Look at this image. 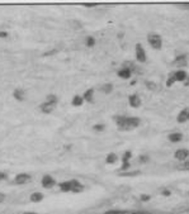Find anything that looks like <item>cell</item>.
<instances>
[{"label":"cell","mask_w":189,"mask_h":214,"mask_svg":"<svg viewBox=\"0 0 189 214\" xmlns=\"http://www.w3.org/2000/svg\"><path fill=\"white\" fill-rule=\"evenodd\" d=\"M136 57H137V60L140 61V62H145L146 61V53H145L141 45L136 46Z\"/></svg>","instance_id":"obj_4"},{"label":"cell","mask_w":189,"mask_h":214,"mask_svg":"<svg viewBox=\"0 0 189 214\" xmlns=\"http://www.w3.org/2000/svg\"><path fill=\"white\" fill-rule=\"evenodd\" d=\"M23 214H37V213H29V212H26V213H23Z\"/></svg>","instance_id":"obj_31"},{"label":"cell","mask_w":189,"mask_h":214,"mask_svg":"<svg viewBox=\"0 0 189 214\" xmlns=\"http://www.w3.org/2000/svg\"><path fill=\"white\" fill-rule=\"evenodd\" d=\"M187 62V57L185 56H179V57H176L175 60V64H178V65H184Z\"/></svg>","instance_id":"obj_20"},{"label":"cell","mask_w":189,"mask_h":214,"mask_svg":"<svg viewBox=\"0 0 189 214\" xmlns=\"http://www.w3.org/2000/svg\"><path fill=\"white\" fill-rule=\"evenodd\" d=\"M115 160H117V156L114 154H111L107 157V163H113V162H115Z\"/></svg>","instance_id":"obj_21"},{"label":"cell","mask_w":189,"mask_h":214,"mask_svg":"<svg viewBox=\"0 0 189 214\" xmlns=\"http://www.w3.org/2000/svg\"><path fill=\"white\" fill-rule=\"evenodd\" d=\"M94 129H96V131H102V129H103V126H95V127H94Z\"/></svg>","instance_id":"obj_27"},{"label":"cell","mask_w":189,"mask_h":214,"mask_svg":"<svg viewBox=\"0 0 189 214\" xmlns=\"http://www.w3.org/2000/svg\"><path fill=\"white\" fill-rule=\"evenodd\" d=\"M85 7H88V8H91V7H95V4H85Z\"/></svg>","instance_id":"obj_28"},{"label":"cell","mask_w":189,"mask_h":214,"mask_svg":"<svg viewBox=\"0 0 189 214\" xmlns=\"http://www.w3.org/2000/svg\"><path fill=\"white\" fill-rule=\"evenodd\" d=\"M42 185H43V188L50 189V188H52L55 185V180L52 179L50 175H46L43 179H42Z\"/></svg>","instance_id":"obj_6"},{"label":"cell","mask_w":189,"mask_h":214,"mask_svg":"<svg viewBox=\"0 0 189 214\" xmlns=\"http://www.w3.org/2000/svg\"><path fill=\"white\" fill-rule=\"evenodd\" d=\"M188 119H189V113L187 110H183L179 114V117H178V122H179V123H184V122H187Z\"/></svg>","instance_id":"obj_10"},{"label":"cell","mask_w":189,"mask_h":214,"mask_svg":"<svg viewBox=\"0 0 189 214\" xmlns=\"http://www.w3.org/2000/svg\"><path fill=\"white\" fill-rule=\"evenodd\" d=\"M42 199H43V195H42L41 193H33L32 195H30V200L32 201H41Z\"/></svg>","instance_id":"obj_17"},{"label":"cell","mask_w":189,"mask_h":214,"mask_svg":"<svg viewBox=\"0 0 189 214\" xmlns=\"http://www.w3.org/2000/svg\"><path fill=\"white\" fill-rule=\"evenodd\" d=\"M149 43L152 48H155V50H160L161 45H162L161 37L159 34H150L149 36Z\"/></svg>","instance_id":"obj_2"},{"label":"cell","mask_w":189,"mask_h":214,"mask_svg":"<svg viewBox=\"0 0 189 214\" xmlns=\"http://www.w3.org/2000/svg\"><path fill=\"white\" fill-rule=\"evenodd\" d=\"M178 169H180V170H189V162H185V163L180 165Z\"/></svg>","instance_id":"obj_24"},{"label":"cell","mask_w":189,"mask_h":214,"mask_svg":"<svg viewBox=\"0 0 189 214\" xmlns=\"http://www.w3.org/2000/svg\"><path fill=\"white\" fill-rule=\"evenodd\" d=\"M118 76L123 77V79H128L131 76V71L128 69H122V70L118 71Z\"/></svg>","instance_id":"obj_14"},{"label":"cell","mask_w":189,"mask_h":214,"mask_svg":"<svg viewBox=\"0 0 189 214\" xmlns=\"http://www.w3.org/2000/svg\"><path fill=\"white\" fill-rule=\"evenodd\" d=\"M13 95H14L15 99H18V100H23V99H24V91H23L22 89H17V90H14Z\"/></svg>","instance_id":"obj_16"},{"label":"cell","mask_w":189,"mask_h":214,"mask_svg":"<svg viewBox=\"0 0 189 214\" xmlns=\"http://www.w3.org/2000/svg\"><path fill=\"white\" fill-rule=\"evenodd\" d=\"M2 179H5V175L3 172H0V180H2Z\"/></svg>","instance_id":"obj_30"},{"label":"cell","mask_w":189,"mask_h":214,"mask_svg":"<svg viewBox=\"0 0 189 214\" xmlns=\"http://www.w3.org/2000/svg\"><path fill=\"white\" fill-rule=\"evenodd\" d=\"M140 104H141V99H140L138 95H131L130 96V105L131 107L137 108V107H140Z\"/></svg>","instance_id":"obj_7"},{"label":"cell","mask_w":189,"mask_h":214,"mask_svg":"<svg viewBox=\"0 0 189 214\" xmlns=\"http://www.w3.org/2000/svg\"><path fill=\"white\" fill-rule=\"evenodd\" d=\"M83 98H80V96H74V99H72V105H76V107H79V105H81L83 104Z\"/></svg>","instance_id":"obj_18"},{"label":"cell","mask_w":189,"mask_h":214,"mask_svg":"<svg viewBox=\"0 0 189 214\" xmlns=\"http://www.w3.org/2000/svg\"><path fill=\"white\" fill-rule=\"evenodd\" d=\"M29 175L28 174H19V175H17L15 177V184L18 185H23V184H27V182L29 181Z\"/></svg>","instance_id":"obj_5"},{"label":"cell","mask_w":189,"mask_h":214,"mask_svg":"<svg viewBox=\"0 0 189 214\" xmlns=\"http://www.w3.org/2000/svg\"><path fill=\"white\" fill-rule=\"evenodd\" d=\"M176 7L184 9V10H189V4H176Z\"/></svg>","instance_id":"obj_23"},{"label":"cell","mask_w":189,"mask_h":214,"mask_svg":"<svg viewBox=\"0 0 189 214\" xmlns=\"http://www.w3.org/2000/svg\"><path fill=\"white\" fill-rule=\"evenodd\" d=\"M181 138H183V136L180 133H172L169 136V139L172 141V142H174V143H176V142H179V141H181Z\"/></svg>","instance_id":"obj_12"},{"label":"cell","mask_w":189,"mask_h":214,"mask_svg":"<svg viewBox=\"0 0 189 214\" xmlns=\"http://www.w3.org/2000/svg\"><path fill=\"white\" fill-rule=\"evenodd\" d=\"M106 214H126V212H122V210H112V212H107Z\"/></svg>","instance_id":"obj_25"},{"label":"cell","mask_w":189,"mask_h":214,"mask_svg":"<svg viewBox=\"0 0 189 214\" xmlns=\"http://www.w3.org/2000/svg\"><path fill=\"white\" fill-rule=\"evenodd\" d=\"M83 190V185L80 184L79 181H72V188H71V191L74 193H79Z\"/></svg>","instance_id":"obj_13"},{"label":"cell","mask_w":189,"mask_h":214,"mask_svg":"<svg viewBox=\"0 0 189 214\" xmlns=\"http://www.w3.org/2000/svg\"><path fill=\"white\" fill-rule=\"evenodd\" d=\"M93 94H94V90L93 89H89L88 91H85L84 99L87 100V101H89V103H91V101H93Z\"/></svg>","instance_id":"obj_15"},{"label":"cell","mask_w":189,"mask_h":214,"mask_svg":"<svg viewBox=\"0 0 189 214\" xmlns=\"http://www.w3.org/2000/svg\"><path fill=\"white\" fill-rule=\"evenodd\" d=\"M56 108V103H51V101H45L41 105V110L43 113H51L53 109Z\"/></svg>","instance_id":"obj_3"},{"label":"cell","mask_w":189,"mask_h":214,"mask_svg":"<svg viewBox=\"0 0 189 214\" xmlns=\"http://www.w3.org/2000/svg\"><path fill=\"white\" fill-rule=\"evenodd\" d=\"M189 155V152L187 150H178L175 152V158H178V160L183 161V160H185V158L188 157Z\"/></svg>","instance_id":"obj_8"},{"label":"cell","mask_w":189,"mask_h":214,"mask_svg":"<svg viewBox=\"0 0 189 214\" xmlns=\"http://www.w3.org/2000/svg\"><path fill=\"white\" fill-rule=\"evenodd\" d=\"M60 188H61V190H64V191H71V188H72V181H66V182H62V184H60Z\"/></svg>","instance_id":"obj_11"},{"label":"cell","mask_w":189,"mask_h":214,"mask_svg":"<svg viewBox=\"0 0 189 214\" xmlns=\"http://www.w3.org/2000/svg\"><path fill=\"white\" fill-rule=\"evenodd\" d=\"M87 45H88L89 47L94 46V45H95V41H94V38H93V37H89V38L87 39Z\"/></svg>","instance_id":"obj_22"},{"label":"cell","mask_w":189,"mask_h":214,"mask_svg":"<svg viewBox=\"0 0 189 214\" xmlns=\"http://www.w3.org/2000/svg\"><path fill=\"white\" fill-rule=\"evenodd\" d=\"M112 89H113V86H112L111 84H106L104 86H102V91H103V93H106V94L111 93V91H112Z\"/></svg>","instance_id":"obj_19"},{"label":"cell","mask_w":189,"mask_h":214,"mask_svg":"<svg viewBox=\"0 0 189 214\" xmlns=\"http://www.w3.org/2000/svg\"><path fill=\"white\" fill-rule=\"evenodd\" d=\"M0 37H7V33H5V32H0Z\"/></svg>","instance_id":"obj_29"},{"label":"cell","mask_w":189,"mask_h":214,"mask_svg":"<svg viewBox=\"0 0 189 214\" xmlns=\"http://www.w3.org/2000/svg\"><path fill=\"white\" fill-rule=\"evenodd\" d=\"M185 77H187V74H185L184 71H176L175 74H174V79H175V81H183Z\"/></svg>","instance_id":"obj_9"},{"label":"cell","mask_w":189,"mask_h":214,"mask_svg":"<svg viewBox=\"0 0 189 214\" xmlns=\"http://www.w3.org/2000/svg\"><path fill=\"white\" fill-rule=\"evenodd\" d=\"M117 122L121 129H132L140 124L138 118H118Z\"/></svg>","instance_id":"obj_1"},{"label":"cell","mask_w":189,"mask_h":214,"mask_svg":"<svg viewBox=\"0 0 189 214\" xmlns=\"http://www.w3.org/2000/svg\"><path fill=\"white\" fill-rule=\"evenodd\" d=\"M4 199H5V195L0 193V203H3V201H4Z\"/></svg>","instance_id":"obj_26"}]
</instances>
